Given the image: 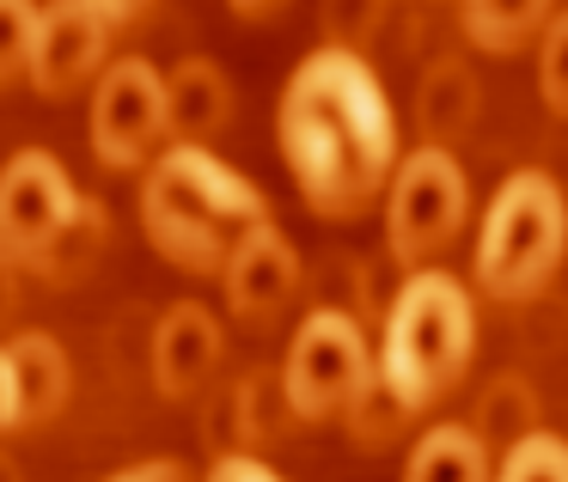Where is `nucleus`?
Returning a JSON list of instances; mask_svg holds the SVG:
<instances>
[{"instance_id": "obj_1", "label": "nucleus", "mask_w": 568, "mask_h": 482, "mask_svg": "<svg viewBox=\"0 0 568 482\" xmlns=\"http://www.w3.org/2000/svg\"><path fill=\"white\" fill-rule=\"evenodd\" d=\"M275 141L318 221H361L397 165V116L385 80L355 43H324L287 74Z\"/></svg>"}, {"instance_id": "obj_2", "label": "nucleus", "mask_w": 568, "mask_h": 482, "mask_svg": "<svg viewBox=\"0 0 568 482\" xmlns=\"http://www.w3.org/2000/svg\"><path fill=\"white\" fill-rule=\"evenodd\" d=\"M263 221H270L263 189L209 147L172 141L141 177V233L184 275H221L233 245Z\"/></svg>"}, {"instance_id": "obj_3", "label": "nucleus", "mask_w": 568, "mask_h": 482, "mask_svg": "<svg viewBox=\"0 0 568 482\" xmlns=\"http://www.w3.org/2000/svg\"><path fill=\"white\" fill-rule=\"evenodd\" d=\"M477 355V299L470 281H458L453 269H409V281L397 287L392 311L379 330V384L392 391L397 409H434L458 379L470 372Z\"/></svg>"}, {"instance_id": "obj_4", "label": "nucleus", "mask_w": 568, "mask_h": 482, "mask_svg": "<svg viewBox=\"0 0 568 482\" xmlns=\"http://www.w3.org/2000/svg\"><path fill=\"white\" fill-rule=\"evenodd\" d=\"M568 257V189L538 165H519L495 184L470 245V281L501 306H526L556 281Z\"/></svg>"}, {"instance_id": "obj_5", "label": "nucleus", "mask_w": 568, "mask_h": 482, "mask_svg": "<svg viewBox=\"0 0 568 482\" xmlns=\"http://www.w3.org/2000/svg\"><path fill=\"white\" fill-rule=\"evenodd\" d=\"M373 379V348H367V330H361L348 311L336 306H318L300 318L294 342H287V360H282V403L287 416L300 421H343L367 403Z\"/></svg>"}, {"instance_id": "obj_6", "label": "nucleus", "mask_w": 568, "mask_h": 482, "mask_svg": "<svg viewBox=\"0 0 568 482\" xmlns=\"http://www.w3.org/2000/svg\"><path fill=\"white\" fill-rule=\"evenodd\" d=\"M379 202H385V245H392V257L404 269H422L465 233L470 177L446 147H409L392 165V184H385Z\"/></svg>"}, {"instance_id": "obj_7", "label": "nucleus", "mask_w": 568, "mask_h": 482, "mask_svg": "<svg viewBox=\"0 0 568 482\" xmlns=\"http://www.w3.org/2000/svg\"><path fill=\"white\" fill-rule=\"evenodd\" d=\"M87 141L92 160L111 172H135L153 160V147H165V74L148 55H116L104 62L99 86H92L87 111Z\"/></svg>"}, {"instance_id": "obj_8", "label": "nucleus", "mask_w": 568, "mask_h": 482, "mask_svg": "<svg viewBox=\"0 0 568 482\" xmlns=\"http://www.w3.org/2000/svg\"><path fill=\"white\" fill-rule=\"evenodd\" d=\"M80 189L68 177V165L43 147H26L0 165V257L13 269H31L43 257V245L55 238V226L74 214Z\"/></svg>"}, {"instance_id": "obj_9", "label": "nucleus", "mask_w": 568, "mask_h": 482, "mask_svg": "<svg viewBox=\"0 0 568 482\" xmlns=\"http://www.w3.org/2000/svg\"><path fill=\"white\" fill-rule=\"evenodd\" d=\"M104 50H111V25L92 13L87 0H43L38 7V43H31V92L50 104L74 99L87 80L104 74Z\"/></svg>"}, {"instance_id": "obj_10", "label": "nucleus", "mask_w": 568, "mask_h": 482, "mask_svg": "<svg viewBox=\"0 0 568 482\" xmlns=\"http://www.w3.org/2000/svg\"><path fill=\"white\" fill-rule=\"evenodd\" d=\"M221 281H226V311L239 324H275L300 294V250L287 245V233L275 221H263L233 245Z\"/></svg>"}, {"instance_id": "obj_11", "label": "nucleus", "mask_w": 568, "mask_h": 482, "mask_svg": "<svg viewBox=\"0 0 568 482\" xmlns=\"http://www.w3.org/2000/svg\"><path fill=\"white\" fill-rule=\"evenodd\" d=\"M221 355H226V330L202 299L165 306L160 330H153V384H160V397H172V403L196 397L214 379Z\"/></svg>"}, {"instance_id": "obj_12", "label": "nucleus", "mask_w": 568, "mask_h": 482, "mask_svg": "<svg viewBox=\"0 0 568 482\" xmlns=\"http://www.w3.org/2000/svg\"><path fill=\"white\" fill-rule=\"evenodd\" d=\"M233 123V80L221 62L190 55L165 74V135L184 147H209L221 129Z\"/></svg>"}, {"instance_id": "obj_13", "label": "nucleus", "mask_w": 568, "mask_h": 482, "mask_svg": "<svg viewBox=\"0 0 568 482\" xmlns=\"http://www.w3.org/2000/svg\"><path fill=\"white\" fill-rule=\"evenodd\" d=\"M7 367H13V384H19V428H43L68 409L74 367H68V348L50 330H19L7 342Z\"/></svg>"}, {"instance_id": "obj_14", "label": "nucleus", "mask_w": 568, "mask_h": 482, "mask_svg": "<svg viewBox=\"0 0 568 482\" xmlns=\"http://www.w3.org/2000/svg\"><path fill=\"white\" fill-rule=\"evenodd\" d=\"M489 445L465 421H434L404 458V482H489Z\"/></svg>"}, {"instance_id": "obj_15", "label": "nucleus", "mask_w": 568, "mask_h": 482, "mask_svg": "<svg viewBox=\"0 0 568 482\" xmlns=\"http://www.w3.org/2000/svg\"><path fill=\"white\" fill-rule=\"evenodd\" d=\"M556 0H458V25H465L470 50L483 55H519L538 43L550 25Z\"/></svg>"}, {"instance_id": "obj_16", "label": "nucleus", "mask_w": 568, "mask_h": 482, "mask_svg": "<svg viewBox=\"0 0 568 482\" xmlns=\"http://www.w3.org/2000/svg\"><path fill=\"white\" fill-rule=\"evenodd\" d=\"M104 238H111V214H104L92 196H80L74 214H68V221L55 226V238L43 245V257L31 263V275H43V281H55V287L87 281L92 263L104 257Z\"/></svg>"}, {"instance_id": "obj_17", "label": "nucleus", "mask_w": 568, "mask_h": 482, "mask_svg": "<svg viewBox=\"0 0 568 482\" xmlns=\"http://www.w3.org/2000/svg\"><path fill=\"white\" fill-rule=\"evenodd\" d=\"M489 482H568V440L550 428L519 433L501 452V464H495Z\"/></svg>"}, {"instance_id": "obj_18", "label": "nucleus", "mask_w": 568, "mask_h": 482, "mask_svg": "<svg viewBox=\"0 0 568 482\" xmlns=\"http://www.w3.org/2000/svg\"><path fill=\"white\" fill-rule=\"evenodd\" d=\"M531 50H538V99H544V111L568 123V7L550 13V25L538 31Z\"/></svg>"}, {"instance_id": "obj_19", "label": "nucleus", "mask_w": 568, "mask_h": 482, "mask_svg": "<svg viewBox=\"0 0 568 482\" xmlns=\"http://www.w3.org/2000/svg\"><path fill=\"white\" fill-rule=\"evenodd\" d=\"M38 43V0H0V92L26 80Z\"/></svg>"}, {"instance_id": "obj_20", "label": "nucleus", "mask_w": 568, "mask_h": 482, "mask_svg": "<svg viewBox=\"0 0 568 482\" xmlns=\"http://www.w3.org/2000/svg\"><path fill=\"white\" fill-rule=\"evenodd\" d=\"M209 482H287V476H275V470L251 452H226V458H214Z\"/></svg>"}, {"instance_id": "obj_21", "label": "nucleus", "mask_w": 568, "mask_h": 482, "mask_svg": "<svg viewBox=\"0 0 568 482\" xmlns=\"http://www.w3.org/2000/svg\"><path fill=\"white\" fill-rule=\"evenodd\" d=\"M111 482H196L178 458H148V464H129V470H116Z\"/></svg>"}, {"instance_id": "obj_22", "label": "nucleus", "mask_w": 568, "mask_h": 482, "mask_svg": "<svg viewBox=\"0 0 568 482\" xmlns=\"http://www.w3.org/2000/svg\"><path fill=\"white\" fill-rule=\"evenodd\" d=\"M19 428V384H13V367H7V348H0V433Z\"/></svg>"}, {"instance_id": "obj_23", "label": "nucleus", "mask_w": 568, "mask_h": 482, "mask_svg": "<svg viewBox=\"0 0 568 482\" xmlns=\"http://www.w3.org/2000/svg\"><path fill=\"white\" fill-rule=\"evenodd\" d=\"M92 13L104 19V25H129V19H141L153 7V0H87Z\"/></svg>"}, {"instance_id": "obj_24", "label": "nucleus", "mask_w": 568, "mask_h": 482, "mask_svg": "<svg viewBox=\"0 0 568 482\" xmlns=\"http://www.w3.org/2000/svg\"><path fill=\"white\" fill-rule=\"evenodd\" d=\"M13 311H19V269L0 257V324L13 318Z\"/></svg>"}, {"instance_id": "obj_25", "label": "nucleus", "mask_w": 568, "mask_h": 482, "mask_svg": "<svg viewBox=\"0 0 568 482\" xmlns=\"http://www.w3.org/2000/svg\"><path fill=\"white\" fill-rule=\"evenodd\" d=\"M226 7H233L239 19H270V13H282L287 0H226Z\"/></svg>"}]
</instances>
